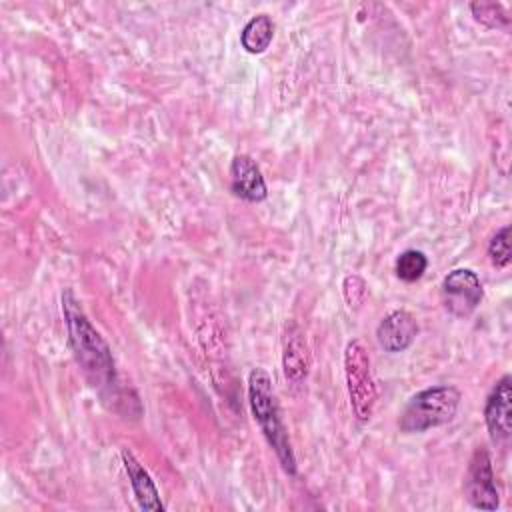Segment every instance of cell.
I'll return each mask as SVG.
<instances>
[{
  "label": "cell",
  "mask_w": 512,
  "mask_h": 512,
  "mask_svg": "<svg viewBox=\"0 0 512 512\" xmlns=\"http://www.w3.org/2000/svg\"><path fill=\"white\" fill-rule=\"evenodd\" d=\"M62 312L68 328V342L84 378L100 394L102 402H108L110 396L116 400V370L112 352L70 290L62 294Z\"/></svg>",
  "instance_id": "1"
},
{
  "label": "cell",
  "mask_w": 512,
  "mask_h": 512,
  "mask_svg": "<svg viewBox=\"0 0 512 512\" xmlns=\"http://www.w3.org/2000/svg\"><path fill=\"white\" fill-rule=\"evenodd\" d=\"M248 402L262 434L276 452L284 472L296 474V458L286 428L282 424L280 408L272 388V378L264 368H254L248 376Z\"/></svg>",
  "instance_id": "2"
},
{
  "label": "cell",
  "mask_w": 512,
  "mask_h": 512,
  "mask_svg": "<svg viewBox=\"0 0 512 512\" xmlns=\"http://www.w3.org/2000/svg\"><path fill=\"white\" fill-rule=\"evenodd\" d=\"M460 390L454 386H432L414 394L404 406L398 426L402 432H424L448 424L460 406Z\"/></svg>",
  "instance_id": "3"
},
{
  "label": "cell",
  "mask_w": 512,
  "mask_h": 512,
  "mask_svg": "<svg viewBox=\"0 0 512 512\" xmlns=\"http://www.w3.org/2000/svg\"><path fill=\"white\" fill-rule=\"evenodd\" d=\"M344 376L352 412L358 422H368L376 404V384L372 378L370 356L360 340H352L344 350Z\"/></svg>",
  "instance_id": "4"
},
{
  "label": "cell",
  "mask_w": 512,
  "mask_h": 512,
  "mask_svg": "<svg viewBox=\"0 0 512 512\" xmlns=\"http://www.w3.org/2000/svg\"><path fill=\"white\" fill-rule=\"evenodd\" d=\"M482 282L470 268H454L442 280L444 308L456 318H468L482 302Z\"/></svg>",
  "instance_id": "5"
},
{
  "label": "cell",
  "mask_w": 512,
  "mask_h": 512,
  "mask_svg": "<svg viewBox=\"0 0 512 512\" xmlns=\"http://www.w3.org/2000/svg\"><path fill=\"white\" fill-rule=\"evenodd\" d=\"M464 494L470 506L478 510H496L500 504L492 472V460L486 448H476L470 458L464 476Z\"/></svg>",
  "instance_id": "6"
},
{
  "label": "cell",
  "mask_w": 512,
  "mask_h": 512,
  "mask_svg": "<svg viewBox=\"0 0 512 512\" xmlns=\"http://www.w3.org/2000/svg\"><path fill=\"white\" fill-rule=\"evenodd\" d=\"M512 378L504 374L496 386L492 388L490 396L486 398L484 406V420L494 444H506L512 432Z\"/></svg>",
  "instance_id": "7"
},
{
  "label": "cell",
  "mask_w": 512,
  "mask_h": 512,
  "mask_svg": "<svg viewBox=\"0 0 512 512\" xmlns=\"http://www.w3.org/2000/svg\"><path fill=\"white\" fill-rule=\"evenodd\" d=\"M418 334V324L414 316L406 310H392L386 314L378 328H376V340L386 352H404Z\"/></svg>",
  "instance_id": "8"
},
{
  "label": "cell",
  "mask_w": 512,
  "mask_h": 512,
  "mask_svg": "<svg viewBox=\"0 0 512 512\" xmlns=\"http://www.w3.org/2000/svg\"><path fill=\"white\" fill-rule=\"evenodd\" d=\"M230 188L236 196H240L246 202H262L268 194V188L258 164L246 154H238L232 158Z\"/></svg>",
  "instance_id": "9"
},
{
  "label": "cell",
  "mask_w": 512,
  "mask_h": 512,
  "mask_svg": "<svg viewBox=\"0 0 512 512\" xmlns=\"http://www.w3.org/2000/svg\"><path fill=\"white\" fill-rule=\"evenodd\" d=\"M120 456H122L124 468H126V472H128L130 486H132V490H134V496H136V500H138V506H140L142 510L162 512V510H164V504H162V500H160L158 488H156L152 476L148 474V470L136 460V456H134L128 448H122Z\"/></svg>",
  "instance_id": "10"
},
{
  "label": "cell",
  "mask_w": 512,
  "mask_h": 512,
  "mask_svg": "<svg viewBox=\"0 0 512 512\" xmlns=\"http://www.w3.org/2000/svg\"><path fill=\"white\" fill-rule=\"evenodd\" d=\"M282 364H284V374L290 382L298 384L306 376L308 352H306V342L302 340V334L296 326L288 328V332L284 336Z\"/></svg>",
  "instance_id": "11"
},
{
  "label": "cell",
  "mask_w": 512,
  "mask_h": 512,
  "mask_svg": "<svg viewBox=\"0 0 512 512\" xmlns=\"http://www.w3.org/2000/svg\"><path fill=\"white\" fill-rule=\"evenodd\" d=\"M274 38V24L268 14L252 16L240 32L242 48L250 54H262Z\"/></svg>",
  "instance_id": "12"
},
{
  "label": "cell",
  "mask_w": 512,
  "mask_h": 512,
  "mask_svg": "<svg viewBox=\"0 0 512 512\" xmlns=\"http://www.w3.org/2000/svg\"><path fill=\"white\" fill-rule=\"evenodd\" d=\"M428 268V258L422 250H404L398 258H396V276L404 282H416L422 278V274Z\"/></svg>",
  "instance_id": "13"
},
{
  "label": "cell",
  "mask_w": 512,
  "mask_h": 512,
  "mask_svg": "<svg viewBox=\"0 0 512 512\" xmlns=\"http://www.w3.org/2000/svg\"><path fill=\"white\" fill-rule=\"evenodd\" d=\"M470 10L474 20L486 28H508L510 16L500 2H472Z\"/></svg>",
  "instance_id": "14"
},
{
  "label": "cell",
  "mask_w": 512,
  "mask_h": 512,
  "mask_svg": "<svg viewBox=\"0 0 512 512\" xmlns=\"http://www.w3.org/2000/svg\"><path fill=\"white\" fill-rule=\"evenodd\" d=\"M488 258L496 268H506L510 264V226H502L488 242Z\"/></svg>",
  "instance_id": "15"
},
{
  "label": "cell",
  "mask_w": 512,
  "mask_h": 512,
  "mask_svg": "<svg viewBox=\"0 0 512 512\" xmlns=\"http://www.w3.org/2000/svg\"><path fill=\"white\" fill-rule=\"evenodd\" d=\"M342 292L350 308H358L366 298V282L358 274H348L342 282Z\"/></svg>",
  "instance_id": "16"
}]
</instances>
